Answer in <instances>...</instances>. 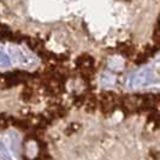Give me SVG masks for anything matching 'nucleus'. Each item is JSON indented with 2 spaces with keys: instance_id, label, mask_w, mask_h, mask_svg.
Listing matches in <instances>:
<instances>
[{
  "instance_id": "obj_4",
  "label": "nucleus",
  "mask_w": 160,
  "mask_h": 160,
  "mask_svg": "<svg viewBox=\"0 0 160 160\" xmlns=\"http://www.w3.org/2000/svg\"><path fill=\"white\" fill-rule=\"evenodd\" d=\"M12 32H13V30L10 27H8L6 24H1V39L2 40H10Z\"/></svg>"
},
{
  "instance_id": "obj_3",
  "label": "nucleus",
  "mask_w": 160,
  "mask_h": 160,
  "mask_svg": "<svg viewBox=\"0 0 160 160\" xmlns=\"http://www.w3.org/2000/svg\"><path fill=\"white\" fill-rule=\"evenodd\" d=\"M27 46L32 49L35 54H39L41 51L45 49V41L40 39L39 36H35V38H29V40L25 42Z\"/></svg>"
},
{
  "instance_id": "obj_2",
  "label": "nucleus",
  "mask_w": 160,
  "mask_h": 160,
  "mask_svg": "<svg viewBox=\"0 0 160 160\" xmlns=\"http://www.w3.org/2000/svg\"><path fill=\"white\" fill-rule=\"evenodd\" d=\"M116 53H119L120 56L125 57L130 60H132L137 54L136 46L132 45L130 41H124V42H119L117 43V46L113 48Z\"/></svg>"
},
{
  "instance_id": "obj_1",
  "label": "nucleus",
  "mask_w": 160,
  "mask_h": 160,
  "mask_svg": "<svg viewBox=\"0 0 160 160\" xmlns=\"http://www.w3.org/2000/svg\"><path fill=\"white\" fill-rule=\"evenodd\" d=\"M11 108L1 127L22 134V160H160L159 93L35 90L32 102Z\"/></svg>"
}]
</instances>
